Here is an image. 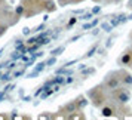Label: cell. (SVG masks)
<instances>
[{"mask_svg": "<svg viewBox=\"0 0 132 120\" xmlns=\"http://www.w3.org/2000/svg\"><path fill=\"white\" fill-rule=\"evenodd\" d=\"M100 11H101V7H95V9L92 11V13H98V12H100Z\"/></svg>", "mask_w": 132, "mask_h": 120, "instance_id": "cell-23", "label": "cell"}, {"mask_svg": "<svg viewBox=\"0 0 132 120\" xmlns=\"http://www.w3.org/2000/svg\"><path fill=\"white\" fill-rule=\"evenodd\" d=\"M111 96L117 104H122V105L128 104L132 98L131 92H129V89H126V86H119V88L113 89L111 90Z\"/></svg>", "mask_w": 132, "mask_h": 120, "instance_id": "cell-2", "label": "cell"}, {"mask_svg": "<svg viewBox=\"0 0 132 120\" xmlns=\"http://www.w3.org/2000/svg\"><path fill=\"white\" fill-rule=\"evenodd\" d=\"M70 5V0H58V6H67Z\"/></svg>", "mask_w": 132, "mask_h": 120, "instance_id": "cell-16", "label": "cell"}, {"mask_svg": "<svg viewBox=\"0 0 132 120\" xmlns=\"http://www.w3.org/2000/svg\"><path fill=\"white\" fill-rule=\"evenodd\" d=\"M22 5L25 9V16H33V15L43 12V0H24Z\"/></svg>", "mask_w": 132, "mask_h": 120, "instance_id": "cell-3", "label": "cell"}, {"mask_svg": "<svg viewBox=\"0 0 132 120\" xmlns=\"http://www.w3.org/2000/svg\"><path fill=\"white\" fill-rule=\"evenodd\" d=\"M19 46H21V40H16V43H15V48L18 49Z\"/></svg>", "mask_w": 132, "mask_h": 120, "instance_id": "cell-24", "label": "cell"}, {"mask_svg": "<svg viewBox=\"0 0 132 120\" xmlns=\"http://www.w3.org/2000/svg\"><path fill=\"white\" fill-rule=\"evenodd\" d=\"M96 48H98V45H94V46H92V48L89 49V50H88V52H86V54H85V58H90V56H92V55L95 54V50H96Z\"/></svg>", "mask_w": 132, "mask_h": 120, "instance_id": "cell-14", "label": "cell"}, {"mask_svg": "<svg viewBox=\"0 0 132 120\" xmlns=\"http://www.w3.org/2000/svg\"><path fill=\"white\" fill-rule=\"evenodd\" d=\"M55 62H56V56H52L51 59L46 61V65H52V64H55Z\"/></svg>", "mask_w": 132, "mask_h": 120, "instance_id": "cell-18", "label": "cell"}, {"mask_svg": "<svg viewBox=\"0 0 132 120\" xmlns=\"http://www.w3.org/2000/svg\"><path fill=\"white\" fill-rule=\"evenodd\" d=\"M126 7H128L129 11H132V0H128V3H126Z\"/></svg>", "mask_w": 132, "mask_h": 120, "instance_id": "cell-22", "label": "cell"}, {"mask_svg": "<svg viewBox=\"0 0 132 120\" xmlns=\"http://www.w3.org/2000/svg\"><path fill=\"white\" fill-rule=\"evenodd\" d=\"M64 50H65V48H64V46H60V48L54 49V50L51 52V55H52V56H58V55H61Z\"/></svg>", "mask_w": 132, "mask_h": 120, "instance_id": "cell-13", "label": "cell"}, {"mask_svg": "<svg viewBox=\"0 0 132 120\" xmlns=\"http://www.w3.org/2000/svg\"><path fill=\"white\" fill-rule=\"evenodd\" d=\"M76 104H77V110H82V111H83V108L89 104V99H88V96L79 95L77 98H76Z\"/></svg>", "mask_w": 132, "mask_h": 120, "instance_id": "cell-10", "label": "cell"}, {"mask_svg": "<svg viewBox=\"0 0 132 120\" xmlns=\"http://www.w3.org/2000/svg\"><path fill=\"white\" fill-rule=\"evenodd\" d=\"M131 48H132V45H131Z\"/></svg>", "mask_w": 132, "mask_h": 120, "instance_id": "cell-29", "label": "cell"}, {"mask_svg": "<svg viewBox=\"0 0 132 120\" xmlns=\"http://www.w3.org/2000/svg\"><path fill=\"white\" fill-rule=\"evenodd\" d=\"M117 73H119L120 84H122V86H132V73L126 71L125 68L117 70Z\"/></svg>", "mask_w": 132, "mask_h": 120, "instance_id": "cell-7", "label": "cell"}, {"mask_svg": "<svg viewBox=\"0 0 132 120\" xmlns=\"http://www.w3.org/2000/svg\"><path fill=\"white\" fill-rule=\"evenodd\" d=\"M102 86H104V88H105V90H108V92H111L113 89H116V88L122 86V84H120L119 73H117V71H110L107 76L104 77Z\"/></svg>", "mask_w": 132, "mask_h": 120, "instance_id": "cell-4", "label": "cell"}, {"mask_svg": "<svg viewBox=\"0 0 132 120\" xmlns=\"http://www.w3.org/2000/svg\"><path fill=\"white\" fill-rule=\"evenodd\" d=\"M76 22H77V18H76V16H73V18L67 22V28H71V27H74V25H76Z\"/></svg>", "mask_w": 132, "mask_h": 120, "instance_id": "cell-15", "label": "cell"}, {"mask_svg": "<svg viewBox=\"0 0 132 120\" xmlns=\"http://www.w3.org/2000/svg\"><path fill=\"white\" fill-rule=\"evenodd\" d=\"M129 40H131V42H132V30L129 31Z\"/></svg>", "mask_w": 132, "mask_h": 120, "instance_id": "cell-25", "label": "cell"}, {"mask_svg": "<svg viewBox=\"0 0 132 120\" xmlns=\"http://www.w3.org/2000/svg\"><path fill=\"white\" fill-rule=\"evenodd\" d=\"M24 12H25V9H24V5H22V3H21V5H18V6H16V9H15V15L21 18V16L24 15Z\"/></svg>", "mask_w": 132, "mask_h": 120, "instance_id": "cell-12", "label": "cell"}, {"mask_svg": "<svg viewBox=\"0 0 132 120\" xmlns=\"http://www.w3.org/2000/svg\"><path fill=\"white\" fill-rule=\"evenodd\" d=\"M85 0H70V5H79V3H83Z\"/></svg>", "mask_w": 132, "mask_h": 120, "instance_id": "cell-21", "label": "cell"}, {"mask_svg": "<svg viewBox=\"0 0 132 120\" xmlns=\"http://www.w3.org/2000/svg\"><path fill=\"white\" fill-rule=\"evenodd\" d=\"M39 119H54V116H51V114H40Z\"/></svg>", "mask_w": 132, "mask_h": 120, "instance_id": "cell-19", "label": "cell"}, {"mask_svg": "<svg viewBox=\"0 0 132 120\" xmlns=\"http://www.w3.org/2000/svg\"><path fill=\"white\" fill-rule=\"evenodd\" d=\"M74 111H77V104H76V99L67 102L65 105L61 108V113L64 114V117H65V116H68L70 113H74Z\"/></svg>", "mask_w": 132, "mask_h": 120, "instance_id": "cell-8", "label": "cell"}, {"mask_svg": "<svg viewBox=\"0 0 132 120\" xmlns=\"http://www.w3.org/2000/svg\"><path fill=\"white\" fill-rule=\"evenodd\" d=\"M0 119H7L6 116H0Z\"/></svg>", "mask_w": 132, "mask_h": 120, "instance_id": "cell-27", "label": "cell"}, {"mask_svg": "<svg viewBox=\"0 0 132 120\" xmlns=\"http://www.w3.org/2000/svg\"><path fill=\"white\" fill-rule=\"evenodd\" d=\"M119 64L123 65V67H131V64H132V48H128L122 52V55H120V58H119Z\"/></svg>", "mask_w": 132, "mask_h": 120, "instance_id": "cell-6", "label": "cell"}, {"mask_svg": "<svg viewBox=\"0 0 132 120\" xmlns=\"http://www.w3.org/2000/svg\"><path fill=\"white\" fill-rule=\"evenodd\" d=\"M65 119H68V120H85V114L82 113V110H77V111L70 113L68 116H65Z\"/></svg>", "mask_w": 132, "mask_h": 120, "instance_id": "cell-11", "label": "cell"}, {"mask_svg": "<svg viewBox=\"0 0 132 120\" xmlns=\"http://www.w3.org/2000/svg\"><path fill=\"white\" fill-rule=\"evenodd\" d=\"M96 22H98V21H92V22H90V24H88V25H83V30H88V28H90V27H95L96 25Z\"/></svg>", "mask_w": 132, "mask_h": 120, "instance_id": "cell-17", "label": "cell"}, {"mask_svg": "<svg viewBox=\"0 0 132 120\" xmlns=\"http://www.w3.org/2000/svg\"><path fill=\"white\" fill-rule=\"evenodd\" d=\"M30 33H31V30L28 27H24V28H22V34H24V36H28Z\"/></svg>", "mask_w": 132, "mask_h": 120, "instance_id": "cell-20", "label": "cell"}, {"mask_svg": "<svg viewBox=\"0 0 132 120\" xmlns=\"http://www.w3.org/2000/svg\"><path fill=\"white\" fill-rule=\"evenodd\" d=\"M56 7H58V5L55 3L54 0H43V11L45 12H48V13L55 12Z\"/></svg>", "mask_w": 132, "mask_h": 120, "instance_id": "cell-9", "label": "cell"}, {"mask_svg": "<svg viewBox=\"0 0 132 120\" xmlns=\"http://www.w3.org/2000/svg\"><path fill=\"white\" fill-rule=\"evenodd\" d=\"M88 99L92 102V105L96 108H101L105 102H107V93H105V88L101 84H96L88 92Z\"/></svg>", "mask_w": 132, "mask_h": 120, "instance_id": "cell-1", "label": "cell"}, {"mask_svg": "<svg viewBox=\"0 0 132 120\" xmlns=\"http://www.w3.org/2000/svg\"><path fill=\"white\" fill-rule=\"evenodd\" d=\"M92 2H94V3H101L102 0H92Z\"/></svg>", "mask_w": 132, "mask_h": 120, "instance_id": "cell-26", "label": "cell"}, {"mask_svg": "<svg viewBox=\"0 0 132 120\" xmlns=\"http://www.w3.org/2000/svg\"><path fill=\"white\" fill-rule=\"evenodd\" d=\"M131 70H132V64H131Z\"/></svg>", "mask_w": 132, "mask_h": 120, "instance_id": "cell-28", "label": "cell"}, {"mask_svg": "<svg viewBox=\"0 0 132 120\" xmlns=\"http://www.w3.org/2000/svg\"><path fill=\"white\" fill-rule=\"evenodd\" d=\"M101 116L102 117H105V119H110V117H114L116 113H117V108L114 104H110V102H105L101 108Z\"/></svg>", "mask_w": 132, "mask_h": 120, "instance_id": "cell-5", "label": "cell"}]
</instances>
